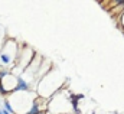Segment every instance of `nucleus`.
<instances>
[{"mask_svg":"<svg viewBox=\"0 0 124 114\" xmlns=\"http://www.w3.org/2000/svg\"><path fill=\"white\" fill-rule=\"evenodd\" d=\"M65 84V78L61 75V72L52 66V69L43 77L39 80V82L36 84V95L40 97V98H45V100H49L52 95H55L59 90L63 88Z\"/></svg>","mask_w":124,"mask_h":114,"instance_id":"obj_1","label":"nucleus"},{"mask_svg":"<svg viewBox=\"0 0 124 114\" xmlns=\"http://www.w3.org/2000/svg\"><path fill=\"white\" fill-rule=\"evenodd\" d=\"M20 51V45L13 41V39H7L3 42V46L0 49V69H12L15 66V62L17 59Z\"/></svg>","mask_w":124,"mask_h":114,"instance_id":"obj_2","label":"nucleus"},{"mask_svg":"<svg viewBox=\"0 0 124 114\" xmlns=\"http://www.w3.org/2000/svg\"><path fill=\"white\" fill-rule=\"evenodd\" d=\"M77 95H78V98H79V100H82V98H84V97H85V95H84V94H77Z\"/></svg>","mask_w":124,"mask_h":114,"instance_id":"obj_3","label":"nucleus"},{"mask_svg":"<svg viewBox=\"0 0 124 114\" xmlns=\"http://www.w3.org/2000/svg\"><path fill=\"white\" fill-rule=\"evenodd\" d=\"M0 114H3V110H0Z\"/></svg>","mask_w":124,"mask_h":114,"instance_id":"obj_4","label":"nucleus"}]
</instances>
